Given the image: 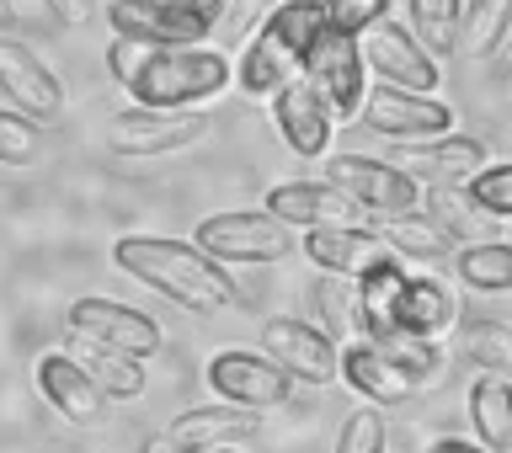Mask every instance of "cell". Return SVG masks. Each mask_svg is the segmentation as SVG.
<instances>
[{
	"instance_id": "cell-1",
	"label": "cell",
	"mask_w": 512,
	"mask_h": 453,
	"mask_svg": "<svg viewBox=\"0 0 512 453\" xmlns=\"http://www.w3.org/2000/svg\"><path fill=\"white\" fill-rule=\"evenodd\" d=\"M118 272H128L134 283L155 288L160 299L182 304L192 315H214L224 304H235V278L224 272L214 256H203L192 240H171V235H123L112 246Z\"/></svg>"
},
{
	"instance_id": "cell-2",
	"label": "cell",
	"mask_w": 512,
	"mask_h": 453,
	"mask_svg": "<svg viewBox=\"0 0 512 453\" xmlns=\"http://www.w3.org/2000/svg\"><path fill=\"white\" fill-rule=\"evenodd\" d=\"M326 32V0H283L272 16H262L256 38L235 64V86L251 96H278L288 80L304 70V54Z\"/></svg>"
},
{
	"instance_id": "cell-3",
	"label": "cell",
	"mask_w": 512,
	"mask_h": 453,
	"mask_svg": "<svg viewBox=\"0 0 512 453\" xmlns=\"http://www.w3.org/2000/svg\"><path fill=\"white\" fill-rule=\"evenodd\" d=\"M230 86H235V70L214 48H155L144 59V70L134 75L128 96H134V107H150V112H198Z\"/></svg>"
},
{
	"instance_id": "cell-4",
	"label": "cell",
	"mask_w": 512,
	"mask_h": 453,
	"mask_svg": "<svg viewBox=\"0 0 512 453\" xmlns=\"http://www.w3.org/2000/svg\"><path fill=\"white\" fill-rule=\"evenodd\" d=\"M192 246L214 256L219 267H272L283 256H294L299 235L278 224L267 208H235V214H214L192 230Z\"/></svg>"
},
{
	"instance_id": "cell-5",
	"label": "cell",
	"mask_w": 512,
	"mask_h": 453,
	"mask_svg": "<svg viewBox=\"0 0 512 453\" xmlns=\"http://www.w3.org/2000/svg\"><path fill=\"white\" fill-rule=\"evenodd\" d=\"M304 80L310 91L326 102L331 123H352L363 118V96H368V70H363V48L358 38H342V32H320L315 48L304 54Z\"/></svg>"
},
{
	"instance_id": "cell-6",
	"label": "cell",
	"mask_w": 512,
	"mask_h": 453,
	"mask_svg": "<svg viewBox=\"0 0 512 453\" xmlns=\"http://www.w3.org/2000/svg\"><path fill=\"white\" fill-rule=\"evenodd\" d=\"M326 182H336L363 214L395 219V214H416L422 208V182L411 171H400L395 160H374V155H331L326 160Z\"/></svg>"
},
{
	"instance_id": "cell-7",
	"label": "cell",
	"mask_w": 512,
	"mask_h": 453,
	"mask_svg": "<svg viewBox=\"0 0 512 453\" xmlns=\"http://www.w3.org/2000/svg\"><path fill=\"white\" fill-rule=\"evenodd\" d=\"M208 390L230 406H246V411H278L294 400V379L283 374L267 352H246V347H224L208 358L203 368Z\"/></svg>"
},
{
	"instance_id": "cell-8",
	"label": "cell",
	"mask_w": 512,
	"mask_h": 453,
	"mask_svg": "<svg viewBox=\"0 0 512 453\" xmlns=\"http://www.w3.org/2000/svg\"><path fill=\"white\" fill-rule=\"evenodd\" d=\"M262 352L283 368L294 384H336L342 379V347L331 342L320 326L299 315H267L262 320Z\"/></svg>"
},
{
	"instance_id": "cell-9",
	"label": "cell",
	"mask_w": 512,
	"mask_h": 453,
	"mask_svg": "<svg viewBox=\"0 0 512 453\" xmlns=\"http://www.w3.org/2000/svg\"><path fill=\"white\" fill-rule=\"evenodd\" d=\"M70 336H86V342L96 347H107V352H123V358H155L160 352V326L144 310H128V304L118 299H102V294H86V299H75L70 304Z\"/></svg>"
},
{
	"instance_id": "cell-10",
	"label": "cell",
	"mask_w": 512,
	"mask_h": 453,
	"mask_svg": "<svg viewBox=\"0 0 512 453\" xmlns=\"http://www.w3.org/2000/svg\"><path fill=\"white\" fill-rule=\"evenodd\" d=\"M363 48V70L379 75V86H395V91H416V96H432L438 91V59L427 54L422 43H416L411 27L400 22H379L374 32H363L358 38Z\"/></svg>"
},
{
	"instance_id": "cell-11",
	"label": "cell",
	"mask_w": 512,
	"mask_h": 453,
	"mask_svg": "<svg viewBox=\"0 0 512 453\" xmlns=\"http://www.w3.org/2000/svg\"><path fill=\"white\" fill-rule=\"evenodd\" d=\"M363 123L390 144H427L454 134V107L438 96H416V91H395V86H374L363 96Z\"/></svg>"
},
{
	"instance_id": "cell-12",
	"label": "cell",
	"mask_w": 512,
	"mask_h": 453,
	"mask_svg": "<svg viewBox=\"0 0 512 453\" xmlns=\"http://www.w3.org/2000/svg\"><path fill=\"white\" fill-rule=\"evenodd\" d=\"M208 134L203 112H150V107H128L107 128V150L128 160H155L171 150H187Z\"/></svg>"
},
{
	"instance_id": "cell-13",
	"label": "cell",
	"mask_w": 512,
	"mask_h": 453,
	"mask_svg": "<svg viewBox=\"0 0 512 453\" xmlns=\"http://www.w3.org/2000/svg\"><path fill=\"white\" fill-rule=\"evenodd\" d=\"M32 384H38V395L54 406L70 427H107L112 422V400L91 384V374L80 368L70 352H43L38 363H32Z\"/></svg>"
},
{
	"instance_id": "cell-14",
	"label": "cell",
	"mask_w": 512,
	"mask_h": 453,
	"mask_svg": "<svg viewBox=\"0 0 512 453\" xmlns=\"http://www.w3.org/2000/svg\"><path fill=\"white\" fill-rule=\"evenodd\" d=\"M262 203H267V214L278 224H288L294 235L363 224V208L352 203L336 182H278V187H267Z\"/></svg>"
},
{
	"instance_id": "cell-15",
	"label": "cell",
	"mask_w": 512,
	"mask_h": 453,
	"mask_svg": "<svg viewBox=\"0 0 512 453\" xmlns=\"http://www.w3.org/2000/svg\"><path fill=\"white\" fill-rule=\"evenodd\" d=\"M0 91L11 96V107L32 123H59L64 118V86L48 64L32 54L27 43L16 38H0Z\"/></svg>"
},
{
	"instance_id": "cell-16",
	"label": "cell",
	"mask_w": 512,
	"mask_h": 453,
	"mask_svg": "<svg viewBox=\"0 0 512 453\" xmlns=\"http://www.w3.org/2000/svg\"><path fill=\"white\" fill-rule=\"evenodd\" d=\"M390 160L411 171L422 187H470V176L491 166V150L470 134H443L427 144H395Z\"/></svg>"
},
{
	"instance_id": "cell-17",
	"label": "cell",
	"mask_w": 512,
	"mask_h": 453,
	"mask_svg": "<svg viewBox=\"0 0 512 453\" xmlns=\"http://www.w3.org/2000/svg\"><path fill=\"white\" fill-rule=\"evenodd\" d=\"M107 22L118 38H139V43H155V48H198L208 32H214L203 16L171 6V0H112Z\"/></svg>"
},
{
	"instance_id": "cell-18",
	"label": "cell",
	"mask_w": 512,
	"mask_h": 453,
	"mask_svg": "<svg viewBox=\"0 0 512 453\" xmlns=\"http://www.w3.org/2000/svg\"><path fill=\"white\" fill-rule=\"evenodd\" d=\"M299 246L304 256L320 267V272H331V278H368L374 267L384 262H395V251L379 240L374 224H342V230H310V235H299Z\"/></svg>"
},
{
	"instance_id": "cell-19",
	"label": "cell",
	"mask_w": 512,
	"mask_h": 453,
	"mask_svg": "<svg viewBox=\"0 0 512 453\" xmlns=\"http://www.w3.org/2000/svg\"><path fill=\"white\" fill-rule=\"evenodd\" d=\"M272 123H278V139L299 160H320L331 150V128L336 123H331L326 102L310 91V80H304V75H294L278 96H272Z\"/></svg>"
},
{
	"instance_id": "cell-20",
	"label": "cell",
	"mask_w": 512,
	"mask_h": 453,
	"mask_svg": "<svg viewBox=\"0 0 512 453\" xmlns=\"http://www.w3.org/2000/svg\"><path fill=\"white\" fill-rule=\"evenodd\" d=\"M342 379L368 400V406H379V411L406 406V400L422 390V384H416L400 363L384 358L374 342H347V347H342Z\"/></svg>"
},
{
	"instance_id": "cell-21",
	"label": "cell",
	"mask_w": 512,
	"mask_h": 453,
	"mask_svg": "<svg viewBox=\"0 0 512 453\" xmlns=\"http://www.w3.org/2000/svg\"><path fill=\"white\" fill-rule=\"evenodd\" d=\"M262 427V411H246V406H230V400H219V406H192L171 422L166 438L187 453H208V448H230L240 438H251V432Z\"/></svg>"
},
{
	"instance_id": "cell-22",
	"label": "cell",
	"mask_w": 512,
	"mask_h": 453,
	"mask_svg": "<svg viewBox=\"0 0 512 453\" xmlns=\"http://www.w3.org/2000/svg\"><path fill=\"white\" fill-rule=\"evenodd\" d=\"M400 331H411V336H427V342H443L448 331H454V320H459V299H454V288L438 283V278H427V272H406V288H400Z\"/></svg>"
},
{
	"instance_id": "cell-23",
	"label": "cell",
	"mask_w": 512,
	"mask_h": 453,
	"mask_svg": "<svg viewBox=\"0 0 512 453\" xmlns=\"http://www.w3.org/2000/svg\"><path fill=\"white\" fill-rule=\"evenodd\" d=\"M64 352H70L80 368H86L91 384H96L107 400H139V395H144V363H139V358L107 352V347L86 342V336H64Z\"/></svg>"
},
{
	"instance_id": "cell-24",
	"label": "cell",
	"mask_w": 512,
	"mask_h": 453,
	"mask_svg": "<svg viewBox=\"0 0 512 453\" xmlns=\"http://www.w3.org/2000/svg\"><path fill=\"white\" fill-rule=\"evenodd\" d=\"M470 422L486 453H512V379L480 374L470 384Z\"/></svg>"
},
{
	"instance_id": "cell-25",
	"label": "cell",
	"mask_w": 512,
	"mask_h": 453,
	"mask_svg": "<svg viewBox=\"0 0 512 453\" xmlns=\"http://www.w3.org/2000/svg\"><path fill=\"white\" fill-rule=\"evenodd\" d=\"M422 214L438 224L454 246H480V240H491V219L470 203L464 187H422Z\"/></svg>"
},
{
	"instance_id": "cell-26",
	"label": "cell",
	"mask_w": 512,
	"mask_h": 453,
	"mask_svg": "<svg viewBox=\"0 0 512 453\" xmlns=\"http://www.w3.org/2000/svg\"><path fill=\"white\" fill-rule=\"evenodd\" d=\"M400 288H406V267L400 262H384V267L368 272V278H358V331L368 342L384 331H400V320H395Z\"/></svg>"
},
{
	"instance_id": "cell-27",
	"label": "cell",
	"mask_w": 512,
	"mask_h": 453,
	"mask_svg": "<svg viewBox=\"0 0 512 453\" xmlns=\"http://www.w3.org/2000/svg\"><path fill=\"white\" fill-rule=\"evenodd\" d=\"M454 278L470 294H512V240H480L454 251Z\"/></svg>"
},
{
	"instance_id": "cell-28",
	"label": "cell",
	"mask_w": 512,
	"mask_h": 453,
	"mask_svg": "<svg viewBox=\"0 0 512 453\" xmlns=\"http://www.w3.org/2000/svg\"><path fill=\"white\" fill-rule=\"evenodd\" d=\"M379 240L400 256H411V262H443V256H454V240H448L438 224H432L422 208L416 214H395V219H379L374 224Z\"/></svg>"
},
{
	"instance_id": "cell-29",
	"label": "cell",
	"mask_w": 512,
	"mask_h": 453,
	"mask_svg": "<svg viewBox=\"0 0 512 453\" xmlns=\"http://www.w3.org/2000/svg\"><path fill=\"white\" fill-rule=\"evenodd\" d=\"M512 38V0H464L459 48L470 59H491Z\"/></svg>"
},
{
	"instance_id": "cell-30",
	"label": "cell",
	"mask_w": 512,
	"mask_h": 453,
	"mask_svg": "<svg viewBox=\"0 0 512 453\" xmlns=\"http://www.w3.org/2000/svg\"><path fill=\"white\" fill-rule=\"evenodd\" d=\"M411 32L432 59L459 54V22H464V0H406Z\"/></svg>"
},
{
	"instance_id": "cell-31",
	"label": "cell",
	"mask_w": 512,
	"mask_h": 453,
	"mask_svg": "<svg viewBox=\"0 0 512 453\" xmlns=\"http://www.w3.org/2000/svg\"><path fill=\"white\" fill-rule=\"evenodd\" d=\"M315 310H320V331L331 336L336 347L352 342V336H363L358 331V283L352 278H320L315 283Z\"/></svg>"
},
{
	"instance_id": "cell-32",
	"label": "cell",
	"mask_w": 512,
	"mask_h": 453,
	"mask_svg": "<svg viewBox=\"0 0 512 453\" xmlns=\"http://www.w3.org/2000/svg\"><path fill=\"white\" fill-rule=\"evenodd\" d=\"M459 352L480 368V374L512 379V326H502V320H470V326L459 331Z\"/></svg>"
},
{
	"instance_id": "cell-33",
	"label": "cell",
	"mask_w": 512,
	"mask_h": 453,
	"mask_svg": "<svg viewBox=\"0 0 512 453\" xmlns=\"http://www.w3.org/2000/svg\"><path fill=\"white\" fill-rule=\"evenodd\" d=\"M374 347L390 363L406 368L416 384L443 379V342H427V336H411V331H384V336H374Z\"/></svg>"
},
{
	"instance_id": "cell-34",
	"label": "cell",
	"mask_w": 512,
	"mask_h": 453,
	"mask_svg": "<svg viewBox=\"0 0 512 453\" xmlns=\"http://www.w3.org/2000/svg\"><path fill=\"white\" fill-rule=\"evenodd\" d=\"M464 192H470V203H475L491 224H496V219H512V160H491L486 171L470 176V187H464Z\"/></svg>"
},
{
	"instance_id": "cell-35",
	"label": "cell",
	"mask_w": 512,
	"mask_h": 453,
	"mask_svg": "<svg viewBox=\"0 0 512 453\" xmlns=\"http://www.w3.org/2000/svg\"><path fill=\"white\" fill-rule=\"evenodd\" d=\"M38 160H43L38 123L22 118L16 107H0V166H38Z\"/></svg>"
},
{
	"instance_id": "cell-36",
	"label": "cell",
	"mask_w": 512,
	"mask_h": 453,
	"mask_svg": "<svg viewBox=\"0 0 512 453\" xmlns=\"http://www.w3.org/2000/svg\"><path fill=\"white\" fill-rule=\"evenodd\" d=\"M379 22H390V0H326V27L342 38H363Z\"/></svg>"
},
{
	"instance_id": "cell-37",
	"label": "cell",
	"mask_w": 512,
	"mask_h": 453,
	"mask_svg": "<svg viewBox=\"0 0 512 453\" xmlns=\"http://www.w3.org/2000/svg\"><path fill=\"white\" fill-rule=\"evenodd\" d=\"M384 443H390V432H384V411L379 406H358L342 422V432H336L331 453H384Z\"/></svg>"
},
{
	"instance_id": "cell-38",
	"label": "cell",
	"mask_w": 512,
	"mask_h": 453,
	"mask_svg": "<svg viewBox=\"0 0 512 453\" xmlns=\"http://www.w3.org/2000/svg\"><path fill=\"white\" fill-rule=\"evenodd\" d=\"M155 54V43H139V38H112L107 43V75L118 80V86L128 91L134 86V75L144 70V59Z\"/></svg>"
},
{
	"instance_id": "cell-39",
	"label": "cell",
	"mask_w": 512,
	"mask_h": 453,
	"mask_svg": "<svg viewBox=\"0 0 512 453\" xmlns=\"http://www.w3.org/2000/svg\"><path fill=\"white\" fill-rule=\"evenodd\" d=\"M43 11L54 16L59 27H86L96 16V0H43Z\"/></svg>"
},
{
	"instance_id": "cell-40",
	"label": "cell",
	"mask_w": 512,
	"mask_h": 453,
	"mask_svg": "<svg viewBox=\"0 0 512 453\" xmlns=\"http://www.w3.org/2000/svg\"><path fill=\"white\" fill-rule=\"evenodd\" d=\"M171 6H182V11H192V16H203V22L214 27L219 16L230 11V0H171Z\"/></svg>"
},
{
	"instance_id": "cell-41",
	"label": "cell",
	"mask_w": 512,
	"mask_h": 453,
	"mask_svg": "<svg viewBox=\"0 0 512 453\" xmlns=\"http://www.w3.org/2000/svg\"><path fill=\"white\" fill-rule=\"evenodd\" d=\"M278 6H283V0H235V22H240V27H251L256 16H272Z\"/></svg>"
},
{
	"instance_id": "cell-42",
	"label": "cell",
	"mask_w": 512,
	"mask_h": 453,
	"mask_svg": "<svg viewBox=\"0 0 512 453\" xmlns=\"http://www.w3.org/2000/svg\"><path fill=\"white\" fill-rule=\"evenodd\" d=\"M427 453H486V448L470 438H438V443H427Z\"/></svg>"
},
{
	"instance_id": "cell-43",
	"label": "cell",
	"mask_w": 512,
	"mask_h": 453,
	"mask_svg": "<svg viewBox=\"0 0 512 453\" xmlns=\"http://www.w3.org/2000/svg\"><path fill=\"white\" fill-rule=\"evenodd\" d=\"M139 453H187V448H176L171 438H166V432H155V438H144V448Z\"/></svg>"
},
{
	"instance_id": "cell-44",
	"label": "cell",
	"mask_w": 512,
	"mask_h": 453,
	"mask_svg": "<svg viewBox=\"0 0 512 453\" xmlns=\"http://www.w3.org/2000/svg\"><path fill=\"white\" fill-rule=\"evenodd\" d=\"M11 27H16V11H11V0H0V38H6Z\"/></svg>"
},
{
	"instance_id": "cell-45",
	"label": "cell",
	"mask_w": 512,
	"mask_h": 453,
	"mask_svg": "<svg viewBox=\"0 0 512 453\" xmlns=\"http://www.w3.org/2000/svg\"><path fill=\"white\" fill-rule=\"evenodd\" d=\"M208 453H230V448H208Z\"/></svg>"
}]
</instances>
